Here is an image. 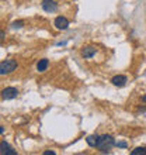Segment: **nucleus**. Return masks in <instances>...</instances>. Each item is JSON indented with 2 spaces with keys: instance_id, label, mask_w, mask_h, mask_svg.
<instances>
[{
  "instance_id": "nucleus-1",
  "label": "nucleus",
  "mask_w": 146,
  "mask_h": 155,
  "mask_svg": "<svg viewBox=\"0 0 146 155\" xmlns=\"http://www.w3.org/2000/svg\"><path fill=\"white\" fill-rule=\"evenodd\" d=\"M115 145V141H114V138L111 137L110 134H104V135H100L98 137V143H97V147L100 151L103 152V154H108L110 150Z\"/></svg>"
},
{
  "instance_id": "nucleus-16",
  "label": "nucleus",
  "mask_w": 146,
  "mask_h": 155,
  "mask_svg": "<svg viewBox=\"0 0 146 155\" xmlns=\"http://www.w3.org/2000/svg\"><path fill=\"white\" fill-rule=\"evenodd\" d=\"M3 133H4V128L3 127H0V134H3Z\"/></svg>"
},
{
  "instance_id": "nucleus-8",
  "label": "nucleus",
  "mask_w": 146,
  "mask_h": 155,
  "mask_svg": "<svg viewBox=\"0 0 146 155\" xmlns=\"http://www.w3.org/2000/svg\"><path fill=\"white\" fill-rule=\"evenodd\" d=\"M93 55H96V48L94 47H84L81 49V57L83 58H91Z\"/></svg>"
},
{
  "instance_id": "nucleus-13",
  "label": "nucleus",
  "mask_w": 146,
  "mask_h": 155,
  "mask_svg": "<svg viewBox=\"0 0 146 155\" xmlns=\"http://www.w3.org/2000/svg\"><path fill=\"white\" fill-rule=\"evenodd\" d=\"M115 147H119V148H126L128 145H126V143H122V141H119V143H115Z\"/></svg>"
},
{
  "instance_id": "nucleus-11",
  "label": "nucleus",
  "mask_w": 146,
  "mask_h": 155,
  "mask_svg": "<svg viewBox=\"0 0 146 155\" xmlns=\"http://www.w3.org/2000/svg\"><path fill=\"white\" fill-rule=\"evenodd\" d=\"M131 155H146V147H136L131 151Z\"/></svg>"
},
{
  "instance_id": "nucleus-10",
  "label": "nucleus",
  "mask_w": 146,
  "mask_h": 155,
  "mask_svg": "<svg viewBox=\"0 0 146 155\" xmlns=\"http://www.w3.org/2000/svg\"><path fill=\"white\" fill-rule=\"evenodd\" d=\"M86 143L89 144L90 147H97V143H98V135H89L86 138Z\"/></svg>"
},
{
  "instance_id": "nucleus-6",
  "label": "nucleus",
  "mask_w": 146,
  "mask_h": 155,
  "mask_svg": "<svg viewBox=\"0 0 146 155\" xmlns=\"http://www.w3.org/2000/svg\"><path fill=\"white\" fill-rule=\"evenodd\" d=\"M126 82H128V78H126L125 75H117V76H114L113 79H111V83H113L114 86H118V87L124 86Z\"/></svg>"
},
{
  "instance_id": "nucleus-17",
  "label": "nucleus",
  "mask_w": 146,
  "mask_h": 155,
  "mask_svg": "<svg viewBox=\"0 0 146 155\" xmlns=\"http://www.w3.org/2000/svg\"><path fill=\"white\" fill-rule=\"evenodd\" d=\"M142 102L146 103V96H142Z\"/></svg>"
},
{
  "instance_id": "nucleus-2",
  "label": "nucleus",
  "mask_w": 146,
  "mask_h": 155,
  "mask_svg": "<svg viewBox=\"0 0 146 155\" xmlns=\"http://www.w3.org/2000/svg\"><path fill=\"white\" fill-rule=\"evenodd\" d=\"M17 68V61L14 59H6V61L0 62V75H8L14 72Z\"/></svg>"
},
{
  "instance_id": "nucleus-4",
  "label": "nucleus",
  "mask_w": 146,
  "mask_h": 155,
  "mask_svg": "<svg viewBox=\"0 0 146 155\" xmlns=\"http://www.w3.org/2000/svg\"><path fill=\"white\" fill-rule=\"evenodd\" d=\"M55 27L58 30H68L69 28V20L63 16H59L55 18Z\"/></svg>"
},
{
  "instance_id": "nucleus-5",
  "label": "nucleus",
  "mask_w": 146,
  "mask_h": 155,
  "mask_svg": "<svg viewBox=\"0 0 146 155\" xmlns=\"http://www.w3.org/2000/svg\"><path fill=\"white\" fill-rule=\"evenodd\" d=\"M0 154L4 155H17V151H14L10 145H8L6 141H2L0 143Z\"/></svg>"
},
{
  "instance_id": "nucleus-14",
  "label": "nucleus",
  "mask_w": 146,
  "mask_h": 155,
  "mask_svg": "<svg viewBox=\"0 0 146 155\" xmlns=\"http://www.w3.org/2000/svg\"><path fill=\"white\" fill-rule=\"evenodd\" d=\"M44 155H55V151H45Z\"/></svg>"
},
{
  "instance_id": "nucleus-9",
  "label": "nucleus",
  "mask_w": 146,
  "mask_h": 155,
  "mask_svg": "<svg viewBox=\"0 0 146 155\" xmlns=\"http://www.w3.org/2000/svg\"><path fill=\"white\" fill-rule=\"evenodd\" d=\"M49 66V61L48 59H40V62L36 64V71L38 72H44V71H46V68Z\"/></svg>"
},
{
  "instance_id": "nucleus-3",
  "label": "nucleus",
  "mask_w": 146,
  "mask_h": 155,
  "mask_svg": "<svg viewBox=\"0 0 146 155\" xmlns=\"http://www.w3.org/2000/svg\"><path fill=\"white\" fill-rule=\"evenodd\" d=\"M17 94H18V90H17L16 87H6V89L2 90L0 96H2V99H4V100H11V99L17 97Z\"/></svg>"
},
{
  "instance_id": "nucleus-12",
  "label": "nucleus",
  "mask_w": 146,
  "mask_h": 155,
  "mask_svg": "<svg viewBox=\"0 0 146 155\" xmlns=\"http://www.w3.org/2000/svg\"><path fill=\"white\" fill-rule=\"evenodd\" d=\"M13 28H21V27H23V25H24V21L23 20H18V21H14V23H13Z\"/></svg>"
},
{
  "instance_id": "nucleus-15",
  "label": "nucleus",
  "mask_w": 146,
  "mask_h": 155,
  "mask_svg": "<svg viewBox=\"0 0 146 155\" xmlns=\"http://www.w3.org/2000/svg\"><path fill=\"white\" fill-rule=\"evenodd\" d=\"M4 38V31H2V30H0V42H2V40H3Z\"/></svg>"
},
{
  "instance_id": "nucleus-7",
  "label": "nucleus",
  "mask_w": 146,
  "mask_h": 155,
  "mask_svg": "<svg viewBox=\"0 0 146 155\" xmlns=\"http://www.w3.org/2000/svg\"><path fill=\"white\" fill-rule=\"evenodd\" d=\"M42 8H44L45 12L52 13L58 8V4L55 3L53 0H44V2H42Z\"/></svg>"
}]
</instances>
